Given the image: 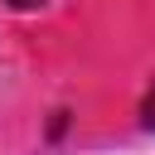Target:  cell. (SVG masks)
Returning <instances> with one entry per match:
<instances>
[{"label": "cell", "instance_id": "obj_2", "mask_svg": "<svg viewBox=\"0 0 155 155\" xmlns=\"http://www.w3.org/2000/svg\"><path fill=\"white\" fill-rule=\"evenodd\" d=\"M5 5H15V10H39L44 0H5Z\"/></svg>", "mask_w": 155, "mask_h": 155}, {"label": "cell", "instance_id": "obj_1", "mask_svg": "<svg viewBox=\"0 0 155 155\" xmlns=\"http://www.w3.org/2000/svg\"><path fill=\"white\" fill-rule=\"evenodd\" d=\"M140 116H145V126L155 131V87H150V97H145V107H140Z\"/></svg>", "mask_w": 155, "mask_h": 155}]
</instances>
